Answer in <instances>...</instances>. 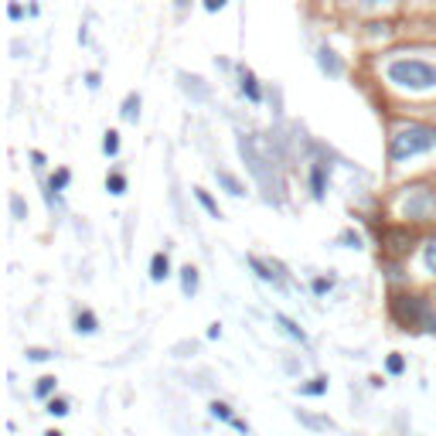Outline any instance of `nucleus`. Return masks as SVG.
I'll use <instances>...</instances> for the list:
<instances>
[{
	"instance_id": "obj_1",
	"label": "nucleus",
	"mask_w": 436,
	"mask_h": 436,
	"mask_svg": "<svg viewBox=\"0 0 436 436\" xmlns=\"http://www.w3.org/2000/svg\"><path fill=\"white\" fill-rule=\"evenodd\" d=\"M436 150V126L422 123V120H405L389 133V160L392 164H405L412 157H422Z\"/></svg>"
},
{
	"instance_id": "obj_2",
	"label": "nucleus",
	"mask_w": 436,
	"mask_h": 436,
	"mask_svg": "<svg viewBox=\"0 0 436 436\" xmlns=\"http://www.w3.org/2000/svg\"><path fill=\"white\" fill-rule=\"evenodd\" d=\"M389 313L403 331H426V334H436V307H433V300H430V296H422V294H392Z\"/></svg>"
},
{
	"instance_id": "obj_3",
	"label": "nucleus",
	"mask_w": 436,
	"mask_h": 436,
	"mask_svg": "<svg viewBox=\"0 0 436 436\" xmlns=\"http://www.w3.org/2000/svg\"><path fill=\"white\" fill-rule=\"evenodd\" d=\"M385 78H389V85H395V89L430 93V89H436V62L403 55V58H392L385 65Z\"/></svg>"
},
{
	"instance_id": "obj_4",
	"label": "nucleus",
	"mask_w": 436,
	"mask_h": 436,
	"mask_svg": "<svg viewBox=\"0 0 436 436\" xmlns=\"http://www.w3.org/2000/svg\"><path fill=\"white\" fill-rule=\"evenodd\" d=\"M395 212L403 218V225H430L436 222V185H405L399 191Z\"/></svg>"
},
{
	"instance_id": "obj_5",
	"label": "nucleus",
	"mask_w": 436,
	"mask_h": 436,
	"mask_svg": "<svg viewBox=\"0 0 436 436\" xmlns=\"http://www.w3.org/2000/svg\"><path fill=\"white\" fill-rule=\"evenodd\" d=\"M412 246H416V232L409 225H389V229H382V256L385 259H403Z\"/></svg>"
},
{
	"instance_id": "obj_6",
	"label": "nucleus",
	"mask_w": 436,
	"mask_h": 436,
	"mask_svg": "<svg viewBox=\"0 0 436 436\" xmlns=\"http://www.w3.org/2000/svg\"><path fill=\"white\" fill-rule=\"evenodd\" d=\"M246 263L256 269V276L263 283H273L276 290H283L286 283H283V266L280 263H266V259H259V256H246Z\"/></svg>"
},
{
	"instance_id": "obj_7",
	"label": "nucleus",
	"mask_w": 436,
	"mask_h": 436,
	"mask_svg": "<svg viewBox=\"0 0 436 436\" xmlns=\"http://www.w3.org/2000/svg\"><path fill=\"white\" fill-rule=\"evenodd\" d=\"M317 68H321L327 78H341L344 76V62L338 58V51L327 48V45L317 48Z\"/></svg>"
},
{
	"instance_id": "obj_8",
	"label": "nucleus",
	"mask_w": 436,
	"mask_h": 436,
	"mask_svg": "<svg viewBox=\"0 0 436 436\" xmlns=\"http://www.w3.org/2000/svg\"><path fill=\"white\" fill-rule=\"evenodd\" d=\"M311 198L313 202H324L327 198V164L324 160H313L311 164Z\"/></svg>"
},
{
	"instance_id": "obj_9",
	"label": "nucleus",
	"mask_w": 436,
	"mask_h": 436,
	"mask_svg": "<svg viewBox=\"0 0 436 436\" xmlns=\"http://www.w3.org/2000/svg\"><path fill=\"white\" fill-rule=\"evenodd\" d=\"M239 89L249 103H263V89H259V78L252 76L249 68H239Z\"/></svg>"
},
{
	"instance_id": "obj_10",
	"label": "nucleus",
	"mask_w": 436,
	"mask_h": 436,
	"mask_svg": "<svg viewBox=\"0 0 436 436\" xmlns=\"http://www.w3.org/2000/svg\"><path fill=\"white\" fill-rule=\"evenodd\" d=\"M177 78H181V89H185L187 95H194L198 103H204V99H208V85H204L202 76H187V72H181Z\"/></svg>"
},
{
	"instance_id": "obj_11",
	"label": "nucleus",
	"mask_w": 436,
	"mask_h": 436,
	"mask_svg": "<svg viewBox=\"0 0 436 436\" xmlns=\"http://www.w3.org/2000/svg\"><path fill=\"white\" fill-rule=\"evenodd\" d=\"M198 286H202V276H198V266H181V294L191 300V296L198 294Z\"/></svg>"
},
{
	"instance_id": "obj_12",
	"label": "nucleus",
	"mask_w": 436,
	"mask_h": 436,
	"mask_svg": "<svg viewBox=\"0 0 436 436\" xmlns=\"http://www.w3.org/2000/svg\"><path fill=\"white\" fill-rule=\"evenodd\" d=\"M167 276H171V259H167V252H154V256H150V280L164 283Z\"/></svg>"
},
{
	"instance_id": "obj_13",
	"label": "nucleus",
	"mask_w": 436,
	"mask_h": 436,
	"mask_svg": "<svg viewBox=\"0 0 436 436\" xmlns=\"http://www.w3.org/2000/svg\"><path fill=\"white\" fill-rule=\"evenodd\" d=\"M215 181H218V187H225V194H232V198H242V194H246V185L229 171H215Z\"/></svg>"
},
{
	"instance_id": "obj_14",
	"label": "nucleus",
	"mask_w": 436,
	"mask_h": 436,
	"mask_svg": "<svg viewBox=\"0 0 436 436\" xmlns=\"http://www.w3.org/2000/svg\"><path fill=\"white\" fill-rule=\"evenodd\" d=\"M273 321H276V324H280L283 331H286V334L294 338V341H300V344H307V341H311V338H307V331H303V327L296 324L294 317H286V313H273Z\"/></svg>"
},
{
	"instance_id": "obj_15",
	"label": "nucleus",
	"mask_w": 436,
	"mask_h": 436,
	"mask_svg": "<svg viewBox=\"0 0 436 436\" xmlns=\"http://www.w3.org/2000/svg\"><path fill=\"white\" fill-rule=\"evenodd\" d=\"M140 106H143L140 93H130V95H126L123 106H120V116H123V123H137V120H140Z\"/></svg>"
},
{
	"instance_id": "obj_16",
	"label": "nucleus",
	"mask_w": 436,
	"mask_h": 436,
	"mask_svg": "<svg viewBox=\"0 0 436 436\" xmlns=\"http://www.w3.org/2000/svg\"><path fill=\"white\" fill-rule=\"evenodd\" d=\"M76 331L78 334H95V331H99V317H95L89 307H82V311L76 313Z\"/></svg>"
},
{
	"instance_id": "obj_17",
	"label": "nucleus",
	"mask_w": 436,
	"mask_h": 436,
	"mask_svg": "<svg viewBox=\"0 0 436 436\" xmlns=\"http://www.w3.org/2000/svg\"><path fill=\"white\" fill-rule=\"evenodd\" d=\"M68 185H72V171H68V167H55V174L48 177V191H51V194H62Z\"/></svg>"
},
{
	"instance_id": "obj_18",
	"label": "nucleus",
	"mask_w": 436,
	"mask_h": 436,
	"mask_svg": "<svg viewBox=\"0 0 436 436\" xmlns=\"http://www.w3.org/2000/svg\"><path fill=\"white\" fill-rule=\"evenodd\" d=\"M55 389H58V378H55V375H45V378H38L34 395H38V399H45V403H51V399H55Z\"/></svg>"
},
{
	"instance_id": "obj_19",
	"label": "nucleus",
	"mask_w": 436,
	"mask_h": 436,
	"mask_svg": "<svg viewBox=\"0 0 436 436\" xmlns=\"http://www.w3.org/2000/svg\"><path fill=\"white\" fill-rule=\"evenodd\" d=\"M422 266H426L430 276H436V232L422 242Z\"/></svg>"
},
{
	"instance_id": "obj_20",
	"label": "nucleus",
	"mask_w": 436,
	"mask_h": 436,
	"mask_svg": "<svg viewBox=\"0 0 436 436\" xmlns=\"http://www.w3.org/2000/svg\"><path fill=\"white\" fill-rule=\"evenodd\" d=\"M194 198H198V204H202V208L212 218H222V208H218V202L212 198V194H208V191H204V187H194Z\"/></svg>"
},
{
	"instance_id": "obj_21",
	"label": "nucleus",
	"mask_w": 436,
	"mask_h": 436,
	"mask_svg": "<svg viewBox=\"0 0 436 436\" xmlns=\"http://www.w3.org/2000/svg\"><path fill=\"white\" fill-rule=\"evenodd\" d=\"M106 191L109 194H116V198L126 194V174L123 171H109L106 174Z\"/></svg>"
},
{
	"instance_id": "obj_22",
	"label": "nucleus",
	"mask_w": 436,
	"mask_h": 436,
	"mask_svg": "<svg viewBox=\"0 0 436 436\" xmlns=\"http://www.w3.org/2000/svg\"><path fill=\"white\" fill-rule=\"evenodd\" d=\"M327 392V375H317L311 382H300V395H324Z\"/></svg>"
},
{
	"instance_id": "obj_23",
	"label": "nucleus",
	"mask_w": 436,
	"mask_h": 436,
	"mask_svg": "<svg viewBox=\"0 0 436 436\" xmlns=\"http://www.w3.org/2000/svg\"><path fill=\"white\" fill-rule=\"evenodd\" d=\"M208 412H212V420H222V422H229V426H232V420H235V412L229 403H212Z\"/></svg>"
},
{
	"instance_id": "obj_24",
	"label": "nucleus",
	"mask_w": 436,
	"mask_h": 436,
	"mask_svg": "<svg viewBox=\"0 0 436 436\" xmlns=\"http://www.w3.org/2000/svg\"><path fill=\"white\" fill-rule=\"evenodd\" d=\"M103 154L106 157L120 154V130H106V133H103Z\"/></svg>"
},
{
	"instance_id": "obj_25",
	"label": "nucleus",
	"mask_w": 436,
	"mask_h": 436,
	"mask_svg": "<svg viewBox=\"0 0 436 436\" xmlns=\"http://www.w3.org/2000/svg\"><path fill=\"white\" fill-rule=\"evenodd\" d=\"M45 412H48V416H55V420H62V416H68V399H62V395H55V399L48 403Z\"/></svg>"
},
{
	"instance_id": "obj_26",
	"label": "nucleus",
	"mask_w": 436,
	"mask_h": 436,
	"mask_svg": "<svg viewBox=\"0 0 436 436\" xmlns=\"http://www.w3.org/2000/svg\"><path fill=\"white\" fill-rule=\"evenodd\" d=\"M311 290H313V296H327L334 290V276H313Z\"/></svg>"
},
{
	"instance_id": "obj_27",
	"label": "nucleus",
	"mask_w": 436,
	"mask_h": 436,
	"mask_svg": "<svg viewBox=\"0 0 436 436\" xmlns=\"http://www.w3.org/2000/svg\"><path fill=\"white\" fill-rule=\"evenodd\" d=\"M338 246H344V249H361V235L355 232V229H344V232L338 235Z\"/></svg>"
},
{
	"instance_id": "obj_28",
	"label": "nucleus",
	"mask_w": 436,
	"mask_h": 436,
	"mask_svg": "<svg viewBox=\"0 0 436 436\" xmlns=\"http://www.w3.org/2000/svg\"><path fill=\"white\" fill-rule=\"evenodd\" d=\"M11 215L17 218V222H24V218H28V204H24V198H21V194H11Z\"/></svg>"
},
{
	"instance_id": "obj_29",
	"label": "nucleus",
	"mask_w": 436,
	"mask_h": 436,
	"mask_svg": "<svg viewBox=\"0 0 436 436\" xmlns=\"http://www.w3.org/2000/svg\"><path fill=\"white\" fill-rule=\"evenodd\" d=\"M296 420H300V422H307L311 430H334V422H331V420H313V416H307V412H300V409H296Z\"/></svg>"
},
{
	"instance_id": "obj_30",
	"label": "nucleus",
	"mask_w": 436,
	"mask_h": 436,
	"mask_svg": "<svg viewBox=\"0 0 436 436\" xmlns=\"http://www.w3.org/2000/svg\"><path fill=\"white\" fill-rule=\"evenodd\" d=\"M385 372H389V375H403V372H405V358L399 355V351L385 358Z\"/></svg>"
},
{
	"instance_id": "obj_31",
	"label": "nucleus",
	"mask_w": 436,
	"mask_h": 436,
	"mask_svg": "<svg viewBox=\"0 0 436 436\" xmlns=\"http://www.w3.org/2000/svg\"><path fill=\"white\" fill-rule=\"evenodd\" d=\"M389 4H395V0H358L361 11H378V7H389Z\"/></svg>"
},
{
	"instance_id": "obj_32",
	"label": "nucleus",
	"mask_w": 436,
	"mask_h": 436,
	"mask_svg": "<svg viewBox=\"0 0 436 436\" xmlns=\"http://www.w3.org/2000/svg\"><path fill=\"white\" fill-rule=\"evenodd\" d=\"M28 358L31 361H48L51 358V351H48V348H28Z\"/></svg>"
},
{
	"instance_id": "obj_33",
	"label": "nucleus",
	"mask_w": 436,
	"mask_h": 436,
	"mask_svg": "<svg viewBox=\"0 0 436 436\" xmlns=\"http://www.w3.org/2000/svg\"><path fill=\"white\" fill-rule=\"evenodd\" d=\"M7 17H11V21H21V17H24V7H21V4H11V7H7Z\"/></svg>"
},
{
	"instance_id": "obj_34",
	"label": "nucleus",
	"mask_w": 436,
	"mask_h": 436,
	"mask_svg": "<svg viewBox=\"0 0 436 436\" xmlns=\"http://www.w3.org/2000/svg\"><path fill=\"white\" fill-rule=\"evenodd\" d=\"M225 4H229V0H204V11H208V14H215V11H222Z\"/></svg>"
},
{
	"instance_id": "obj_35",
	"label": "nucleus",
	"mask_w": 436,
	"mask_h": 436,
	"mask_svg": "<svg viewBox=\"0 0 436 436\" xmlns=\"http://www.w3.org/2000/svg\"><path fill=\"white\" fill-rule=\"evenodd\" d=\"M31 164H34V171H41V167H45V154H41V150H31Z\"/></svg>"
},
{
	"instance_id": "obj_36",
	"label": "nucleus",
	"mask_w": 436,
	"mask_h": 436,
	"mask_svg": "<svg viewBox=\"0 0 436 436\" xmlns=\"http://www.w3.org/2000/svg\"><path fill=\"white\" fill-rule=\"evenodd\" d=\"M85 85H89V89H99V72H85Z\"/></svg>"
},
{
	"instance_id": "obj_37",
	"label": "nucleus",
	"mask_w": 436,
	"mask_h": 436,
	"mask_svg": "<svg viewBox=\"0 0 436 436\" xmlns=\"http://www.w3.org/2000/svg\"><path fill=\"white\" fill-rule=\"evenodd\" d=\"M232 430H235V433H242V436H249V422H242V420H232Z\"/></svg>"
},
{
	"instance_id": "obj_38",
	"label": "nucleus",
	"mask_w": 436,
	"mask_h": 436,
	"mask_svg": "<svg viewBox=\"0 0 436 436\" xmlns=\"http://www.w3.org/2000/svg\"><path fill=\"white\" fill-rule=\"evenodd\" d=\"M208 338H212V341H215V338H222V324H212V327H208Z\"/></svg>"
},
{
	"instance_id": "obj_39",
	"label": "nucleus",
	"mask_w": 436,
	"mask_h": 436,
	"mask_svg": "<svg viewBox=\"0 0 436 436\" xmlns=\"http://www.w3.org/2000/svg\"><path fill=\"white\" fill-rule=\"evenodd\" d=\"M174 4H177V7H187V4H191V0H174Z\"/></svg>"
},
{
	"instance_id": "obj_40",
	"label": "nucleus",
	"mask_w": 436,
	"mask_h": 436,
	"mask_svg": "<svg viewBox=\"0 0 436 436\" xmlns=\"http://www.w3.org/2000/svg\"><path fill=\"white\" fill-rule=\"evenodd\" d=\"M45 436H65V433H58V430H48V433Z\"/></svg>"
}]
</instances>
